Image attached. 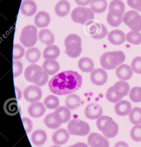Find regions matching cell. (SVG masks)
Masks as SVG:
<instances>
[{
	"label": "cell",
	"mask_w": 141,
	"mask_h": 147,
	"mask_svg": "<svg viewBox=\"0 0 141 147\" xmlns=\"http://www.w3.org/2000/svg\"><path fill=\"white\" fill-rule=\"evenodd\" d=\"M134 73L141 74V57H137L132 60L131 65Z\"/></svg>",
	"instance_id": "7bdbcfd3"
},
{
	"label": "cell",
	"mask_w": 141,
	"mask_h": 147,
	"mask_svg": "<svg viewBox=\"0 0 141 147\" xmlns=\"http://www.w3.org/2000/svg\"><path fill=\"white\" fill-rule=\"evenodd\" d=\"M55 111L58 113L63 123H65L68 122L71 118V114L70 109L67 107H60L57 108Z\"/></svg>",
	"instance_id": "e575fe53"
},
{
	"label": "cell",
	"mask_w": 141,
	"mask_h": 147,
	"mask_svg": "<svg viewBox=\"0 0 141 147\" xmlns=\"http://www.w3.org/2000/svg\"><path fill=\"white\" fill-rule=\"evenodd\" d=\"M71 16L73 21L82 25H86L93 21L94 18V13L90 8L83 7L75 8L71 13Z\"/></svg>",
	"instance_id": "5b68a950"
},
{
	"label": "cell",
	"mask_w": 141,
	"mask_h": 147,
	"mask_svg": "<svg viewBox=\"0 0 141 147\" xmlns=\"http://www.w3.org/2000/svg\"><path fill=\"white\" fill-rule=\"evenodd\" d=\"M4 109L6 113L10 116H14L18 114L20 111L18 100L15 98L7 100L4 104Z\"/></svg>",
	"instance_id": "44dd1931"
},
{
	"label": "cell",
	"mask_w": 141,
	"mask_h": 147,
	"mask_svg": "<svg viewBox=\"0 0 141 147\" xmlns=\"http://www.w3.org/2000/svg\"><path fill=\"white\" fill-rule=\"evenodd\" d=\"M44 73L43 69L40 66L32 64L26 69L24 76L28 81L36 84L41 80L43 76Z\"/></svg>",
	"instance_id": "30bf717a"
},
{
	"label": "cell",
	"mask_w": 141,
	"mask_h": 147,
	"mask_svg": "<svg viewBox=\"0 0 141 147\" xmlns=\"http://www.w3.org/2000/svg\"><path fill=\"white\" fill-rule=\"evenodd\" d=\"M81 104V98L76 94H70L65 100V105L70 110H73L78 108Z\"/></svg>",
	"instance_id": "4dcf8cb0"
},
{
	"label": "cell",
	"mask_w": 141,
	"mask_h": 147,
	"mask_svg": "<svg viewBox=\"0 0 141 147\" xmlns=\"http://www.w3.org/2000/svg\"><path fill=\"white\" fill-rule=\"evenodd\" d=\"M68 131L70 135L83 136L89 134L90 127L87 122L78 119H72L68 124Z\"/></svg>",
	"instance_id": "52a82bcc"
},
{
	"label": "cell",
	"mask_w": 141,
	"mask_h": 147,
	"mask_svg": "<svg viewBox=\"0 0 141 147\" xmlns=\"http://www.w3.org/2000/svg\"><path fill=\"white\" fill-rule=\"evenodd\" d=\"M55 10L58 17H65L70 11V4L67 0H61L56 5Z\"/></svg>",
	"instance_id": "d4e9b609"
},
{
	"label": "cell",
	"mask_w": 141,
	"mask_h": 147,
	"mask_svg": "<svg viewBox=\"0 0 141 147\" xmlns=\"http://www.w3.org/2000/svg\"><path fill=\"white\" fill-rule=\"evenodd\" d=\"M41 56V52L36 48H32L27 50L26 53V58L29 62L34 63L38 61Z\"/></svg>",
	"instance_id": "d6a6232c"
},
{
	"label": "cell",
	"mask_w": 141,
	"mask_h": 147,
	"mask_svg": "<svg viewBox=\"0 0 141 147\" xmlns=\"http://www.w3.org/2000/svg\"><path fill=\"white\" fill-rule=\"evenodd\" d=\"M51 147H61V146H58V145H53V146H51Z\"/></svg>",
	"instance_id": "f5cc1de1"
},
{
	"label": "cell",
	"mask_w": 141,
	"mask_h": 147,
	"mask_svg": "<svg viewBox=\"0 0 141 147\" xmlns=\"http://www.w3.org/2000/svg\"><path fill=\"white\" fill-rule=\"evenodd\" d=\"M90 7L94 13L100 14L107 10V2L106 0H91Z\"/></svg>",
	"instance_id": "4316f807"
},
{
	"label": "cell",
	"mask_w": 141,
	"mask_h": 147,
	"mask_svg": "<svg viewBox=\"0 0 141 147\" xmlns=\"http://www.w3.org/2000/svg\"><path fill=\"white\" fill-rule=\"evenodd\" d=\"M20 11L22 14L30 17L36 12V5L32 0H24L21 3Z\"/></svg>",
	"instance_id": "7402d4cb"
},
{
	"label": "cell",
	"mask_w": 141,
	"mask_h": 147,
	"mask_svg": "<svg viewBox=\"0 0 141 147\" xmlns=\"http://www.w3.org/2000/svg\"><path fill=\"white\" fill-rule=\"evenodd\" d=\"M60 50L59 48L55 45L48 46L44 51V58L46 59L55 60L59 57Z\"/></svg>",
	"instance_id": "1f68e13d"
},
{
	"label": "cell",
	"mask_w": 141,
	"mask_h": 147,
	"mask_svg": "<svg viewBox=\"0 0 141 147\" xmlns=\"http://www.w3.org/2000/svg\"><path fill=\"white\" fill-rule=\"evenodd\" d=\"M47 140V135L43 130H37L32 134L31 141L36 146L43 145Z\"/></svg>",
	"instance_id": "484cf974"
},
{
	"label": "cell",
	"mask_w": 141,
	"mask_h": 147,
	"mask_svg": "<svg viewBox=\"0 0 141 147\" xmlns=\"http://www.w3.org/2000/svg\"><path fill=\"white\" fill-rule=\"evenodd\" d=\"M44 122L47 127L51 129H57L63 124L59 114L55 111L48 114L45 118Z\"/></svg>",
	"instance_id": "9a60e30c"
},
{
	"label": "cell",
	"mask_w": 141,
	"mask_h": 147,
	"mask_svg": "<svg viewBox=\"0 0 141 147\" xmlns=\"http://www.w3.org/2000/svg\"><path fill=\"white\" fill-rule=\"evenodd\" d=\"M13 75L14 78L18 77L22 74L23 72V64L20 62L14 61L13 63Z\"/></svg>",
	"instance_id": "ee69618b"
},
{
	"label": "cell",
	"mask_w": 141,
	"mask_h": 147,
	"mask_svg": "<svg viewBox=\"0 0 141 147\" xmlns=\"http://www.w3.org/2000/svg\"><path fill=\"white\" fill-rule=\"evenodd\" d=\"M78 65L81 70L86 73L92 72L94 69V62L92 59L87 57L81 58L79 60Z\"/></svg>",
	"instance_id": "f546056e"
},
{
	"label": "cell",
	"mask_w": 141,
	"mask_h": 147,
	"mask_svg": "<svg viewBox=\"0 0 141 147\" xmlns=\"http://www.w3.org/2000/svg\"><path fill=\"white\" fill-rule=\"evenodd\" d=\"M36 26L38 28H45L50 23V16L48 13L42 11L38 13L34 19Z\"/></svg>",
	"instance_id": "cb8c5ba5"
},
{
	"label": "cell",
	"mask_w": 141,
	"mask_h": 147,
	"mask_svg": "<svg viewBox=\"0 0 141 147\" xmlns=\"http://www.w3.org/2000/svg\"><path fill=\"white\" fill-rule=\"evenodd\" d=\"M127 3L132 9L141 12V0H127Z\"/></svg>",
	"instance_id": "f6af8a7d"
},
{
	"label": "cell",
	"mask_w": 141,
	"mask_h": 147,
	"mask_svg": "<svg viewBox=\"0 0 141 147\" xmlns=\"http://www.w3.org/2000/svg\"><path fill=\"white\" fill-rule=\"evenodd\" d=\"M90 79L92 83L94 85L102 86L107 82L108 76L105 70L103 69H96L91 72Z\"/></svg>",
	"instance_id": "4fadbf2b"
},
{
	"label": "cell",
	"mask_w": 141,
	"mask_h": 147,
	"mask_svg": "<svg viewBox=\"0 0 141 147\" xmlns=\"http://www.w3.org/2000/svg\"><path fill=\"white\" fill-rule=\"evenodd\" d=\"M114 87L118 90L123 96H126L129 93L130 90L129 84L123 80L117 82L114 86Z\"/></svg>",
	"instance_id": "74e56055"
},
{
	"label": "cell",
	"mask_w": 141,
	"mask_h": 147,
	"mask_svg": "<svg viewBox=\"0 0 141 147\" xmlns=\"http://www.w3.org/2000/svg\"><path fill=\"white\" fill-rule=\"evenodd\" d=\"M38 38L41 42L48 46L51 45L55 42L54 34L48 29H43L38 33Z\"/></svg>",
	"instance_id": "83f0119b"
},
{
	"label": "cell",
	"mask_w": 141,
	"mask_h": 147,
	"mask_svg": "<svg viewBox=\"0 0 141 147\" xmlns=\"http://www.w3.org/2000/svg\"><path fill=\"white\" fill-rule=\"evenodd\" d=\"M15 92H16V97L17 99L20 100L22 98V92H21L19 88L15 86Z\"/></svg>",
	"instance_id": "816d5d0a"
},
{
	"label": "cell",
	"mask_w": 141,
	"mask_h": 147,
	"mask_svg": "<svg viewBox=\"0 0 141 147\" xmlns=\"http://www.w3.org/2000/svg\"><path fill=\"white\" fill-rule=\"evenodd\" d=\"M76 4L80 6H86L90 4L91 0H74Z\"/></svg>",
	"instance_id": "c3c4849f"
},
{
	"label": "cell",
	"mask_w": 141,
	"mask_h": 147,
	"mask_svg": "<svg viewBox=\"0 0 141 147\" xmlns=\"http://www.w3.org/2000/svg\"><path fill=\"white\" fill-rule=\"evenodd\" d=\"M88 143L91 147H109L108 139L101 134L95 132L91 133L88 137Z\"/></svg>",
	"instance_id": "7c38bea8"
},
{
	"label": "cell",
	"mask_w": 141,
	"mask_h": 147,
	"mask_svg": "<svg viewBox=\"0 0 141 147\" xmlns=\"http://www.w3.org/2000/svg\"><path fill=\"white\" fill-rule=\"evenodd\" d=\"M114 109L115 113L118 116H125L130 112L132 105L128 100H120L115 105Z\"/></svg>",
	"instance_id": "d6986e66"
},
{
	"label": "cell",
	"mask_w": 141,
	"mask_h": 147,
	"mask_svg": "<svg viewBox=\"0 0 141 147\" xmlns=\"http://www.w3.org/2000/svg\"><path fill=\"white\" fill-rule=\"evenodd\" d=\"M108 41L111 44L119 45L123 43L126 40L125 33L119 30H115L110 32L108 34Z\"/></svg>",
	"instance_id": "2e32d148"
},
{
	"label": "cell",
	"mask_w": 141,
	"mask_h": 147,
	"mask_svg": "<svg viewBox=\"0 0 141 147\" xmlns=\"http://www.w3.org/2000/svg\"><path fill=\"white\" fill-rule=\"evenodd\" d=\"M126 40L132 44L138 45L141 43V33L133 31L129 32L126 34Z\"/></svg>",
	"instance_id": "8d00e7d4"
},
{
	"label": "cell",
	"mask_w": 141,
	"mask_h": 147,
	"mask_svg": "<svg viewBox=\"0 0 141 147\" xmlns=\"http://www.w3.org/2000/svg\"><path fill=\"white\" fill-rule=\"evenodd\" d=\"M68 147H88V146L85 143L77 142Z\"/></svg>",
	"instance_id": "f907efd6"
},
{
	"label": "cell",
	"mask_w": 141,
	"mask_h": 147,
	"mask_svg": "<svg viewBox=\"0 0 141 147\" xmlns=\"http://www.w3.org/2000/svg\"></svg>",
	"instance_id": "db71d44e"
},
{
	"label": "cell",
	"mask_w": 141,
	"mask_h": 147,
	"mask_svg": "<svg viewBox=\"0 0 141 147\" xmlns=\"http://www.w3.org/2000/svg\"><path fill=\"white\" fill-rule=\"evenodd\" d=\"M129 96L132 102L135 103L141 102V87L136 86L132 88L130 91Z\"/></svg>",
	"instance_id": "ab89813d"
},
{
	"label": "cell",
	"mask_w": 141,
	"mask_h": 147,
	"mask_svg": "<svg viewBox=\"0 0 141 147\" xmlns=\"http://www.w3.org/2000/svg\"><path fill=\"white\" fill-rule=\"evenodd\" d=\"M116 74L121 80L127 81L132 77L133 70L130 66L127 64H123L116 69Z\"/></svg>",
	"instance_id": "ac0fdd59"
},
{
	"label": "cell",
	"mask_w": 141,
	"mask_h": 147,
	"mask_svg": "<svg viewBox=\"0 0 141 147\" xmlns=\"http://www.w3.org/2000/svg\"><path fill=\"white\" fill-rule=\"evenodd\" d=\"M96 125L107 138H113L118 133V125L109 116H102L99 118Z\"/></svg>",
	"instance_id": "3957f363"
},
{
	"label": "cell",
	"mask_w": 141,
	"mask_h": 147,
	"mask_svg": "<svg viewBox=\"0 0 141 147\" xmlns=\"http://www.w3.org/2000/svg\"><path fill=\"white\" fill-rule=\"evenodd\" d=\"M42 69L44 72L49 75H53L59 71L60 67L59 63L55 60L46 59L42 65Z\"/></svg>",
	"instance_id": "ffe728a7"
},
{
	"label": "cell",
	"mask_w": 141,
	"mask_h": 147,
	"mask_svg": "<svg viewBox=\"0 0 141 147\" xmlns=\"http://www.w3.org/2000/svg\"><path fill=\"white\" fill-rule=\"evenodd\" d=\"M129 119L132 124H141V108L135 107L132 108L129 113Z\"/></svg>",
	"instance_id": "836d02e7"
},
{
	"label": "cell",
	"mask_w": 141,
	"mask_h": 147,
	"mask_svg": "<svg viewBox=\"0 0 141 147\" xmlns=\"http://www.w3.org/2000/svg\"><path fill=\"white\" fill-rule=\"evenodd\" d=\"M132 139L136 142H141V125H138L132 127L130 132Z\"/></svg>",
	"instance_id": "60d3db41"
},
{
	"label": "cell",
	"mask_w": 141,
	"mask_h": 147,
	"mask_svg": "<svg viewBox=\"0 0 141 147\" xmlns=\"http://www.w3.org/2000/svg\"><path fill=\"white\" fill-rule=\"evenodd\" d=\"M125 55L123 51H115L105 52L100 59L102 68L107 70H113L125 61Z\"/></svg>",
	"instance_id": "7a4b0ae2"
},
{
	"label": "cell",
	"mask_w": 141,
	"mask_h": 147,
	"mask_svg": "<svg viewBox=\"0 0 141 147\" xmlns=\"http://www.w3.org/2000/svg\"><path fill=\"white\" fill-rule=\"evenodd\" d=\"M48 80H49V75L44 72L43 77L37 83H36V85L38 86H43L46 84Z\"/></svg>",
	"instance_id": "7dc6e473"
},
{
	"label": "cell",
	"mask_w": 141,
	"mask_h": 147,
	"mask_svg": "<svg viewBox=\"0 0 141 147\" xmlns=\"http://www.w3.org/2000/svg\"><path fill=\"white\" fill-rule=\"evenodd\" d=\"M86 26L88 32L94 39H102L108 33L107 29L103 24L92 21L88 22Z\"/></svg>",
	"instance_id": "9c48e42d"
},
{
	"label": "cell",
	"mask_w": 141,
	"mask_h": 147,
	"mask_svg": "<svg viewBox=\"0 0 141 147\" xmlns=\"http://www.w3.org/2000/svg\"><path fill=\"white\" fill-rule=\"evenodd\" d=\"M65 53L69 57L76 58L80 55L82 51L81 38L76 34L67 36L64 40Z\"/></svg>",
	"instance_id": "277c9868"
},
{
	"label": "cell",
	"mask_w": 141,
	"mask_h": 147,
	"mask_svg": "<svg viewBox=\"0 0 141 147\" xmlns=\"http://www.w3.org/2000/svg\"><path fill=\"white\" fill-rule=\"evenodd\" d=\"M103 109L100 105L91 103L87 106L84 113L86 117L90 119H98L103 114Z\"/></svg>",
	"instance_id": "5bb4252c"
},
{
	"label": "cell",
	"mask_w": 141,
	"mask_h": 147,
	"mask_svg": "<svg viewBox=\"0 0 141 147\" xmlns=\"http://www.w3.org/2000/svg\"><path fill=\"white\" fill-rule=\"evenodd\" d=\"M45 111L46 108L43 104L41 102L32 103L28 109V112L30 116L36 118L42 117Z\"/></svg>",
	"instance_id": "603a6c76"
},
{
	"label": "cell",
	"mask_w": 141,
	"mask_h": 147,
	"mask_svg": "<svg viewBox=\"0 0 141 147\" xmlns=\"http://www.w3.org/2000/svg\"><path fill=\"white\" fill-rule=\"evenodd\" d=\"M24 49L19 44H14L13 46V58L14 60L21 59L24 55Z\"/></svg>",
	"instance_id": "b9f144b4"
},
{
	"label": "cell",
	"mask_w": 141,
	"mask_h": 147,
	"mask_svg": "<svg viewBox=\"0 0 141 147\" xmlns=\"http://www.w3.org/2000/svg\"><path fill=\"white\" fill-rule=\"evenodd\" d=\"M114 147H129L127 143L123 141H119L115 144Z\"/></svg>",
	"instance_id": "681fc988"
},
{
	"label": "cell",
	"mask_w": 141,
	"mask_h": 147,
	"mask_svg": "<svg viewBox=\"0 0 141 147\" xmlns=\"http://www.w3.org/2000/svg\"><path fill=\"white\" fill-rule=\"evenodd\" d=\"M69 134V132L66 129H59L52 135V141L57 145H63L68 141Z\"/></svg>",
	"instance_id": "e0dca14e"
},
{
	"label": "cell",
	"mask_w": 141,
	"mask_h": 147,
	"mask_svg": "<svg viewBox=\"0 0 141 147\" xmlns=\"http://www.w3.org/2000/svg\"><path fill=\"white\" fill-rule=\"evenodd\" d=\"M124 96L113 86L110 87L106 93V98L108 101L116 103L120 101Z\"/></svg>",
	"instance_id": "f1b7e54d"
},
{
	"label": "cell",
	"mask_w": 141,
	"mask_h": 147,
	"mask_svg": "<svg viewBox=\"0 0 141 147\" xmlns=\"http://www.w3.org/2000/svg\"><path fill=\"white\" fill-rule=\"evenodd\" d=\"M25 130L26 133L31 131L33 127V125L31 120L28 118H23L22 119Z\"/></svg>",
	"instance_id": "bcb514c9"
},
{
	"label": "cell",
	"mask_w": 141,
	"mask_h": 147,
	"mask_svg": "<svg viewBox=\"0 0 141 147\" xmlns=\"http://www.w3.org/2000/svg\"><path fill=\"white\" fill-rule=\"evenodd\" d=\"M26 100L30 103H34L39 101L43 95V92L40 88L35 85L27 87L24 92Z\"/></svg>",
	"instance_id": "8fae6325"
},
{
	"label": "cell",
	"mask_w": 141,
	"mask_h": 147,
	"mask_svg": "<svg viewBox=\"0 0 141 147\" xmlns=\"http://www.w3.org/2000/svg\"><path fill=\"white\" fill-rule=\"evenodd\" d=\"M44 103L48 109H55L59 106L60 101L58 97L55 95H49L45 98Z\"/></svg>",
	"instance_id": "d590c367"
},
{
	"label": "cell",
	"mask_w": 141,
	"mask_h": 147,
	"mask_svg": "<svg viewBox=\"0 0 141 147\" xmlns=\"http://www.w3.org/2000/svg\"><path fill=\"white\" fill-rule=\"evenodd\" d=\"M82 78L77 72L68 70L55 76L49 82L51 92L58 95H67L81 87Z\"/></svg>",
	"instance_id": "6da1fadb"
},
{
	"label": "cell",
	"mask_w": 141,
	"mask_h": 147,
	"mask_svg": "<svg viewBox=\"0 0 141 147\" xmlns=\"http://www.w3.org/2000/svg\"><path fill=\"white\" fill-rule=\"evenodd\" d=\"M20 42L26 47L34 46L37 42V30L34 26H25L21 31L20 36Z\"/></svg>",
	"instance_id": "8992f818"
},
{
	"label": "cell",
	"mask_w": 141,
	"mask_h": 147,
	"mask_svg": "<svg viewBox=\"0 0 141 147\" xmlns=\"http://www.w3.org/2000/svg\"><path fill=\"white\" fill-rule=\"evenodd\" d=\"M111 9L120 12L123 14L125 11V5L121 0H112L109 5V10Z\"/></svg>",
	"instance_id": "f35d334b"
},
{
	"label": "cell",
	"mask_w": 141,
	"mask_h": 147,
	"mask_svg": "<svg viewBox=\"0 0 141 147\" xmlns=\"http://www.w3.org/2000/svg\"><path fill=\"white\" fill-rule=\"evenodd\" d=\"M123 21L133 31H141V16L136 11L131 10L124 13Z\"/></svg>",
	"instance_id": "ba28073f"
}]
</instances>
